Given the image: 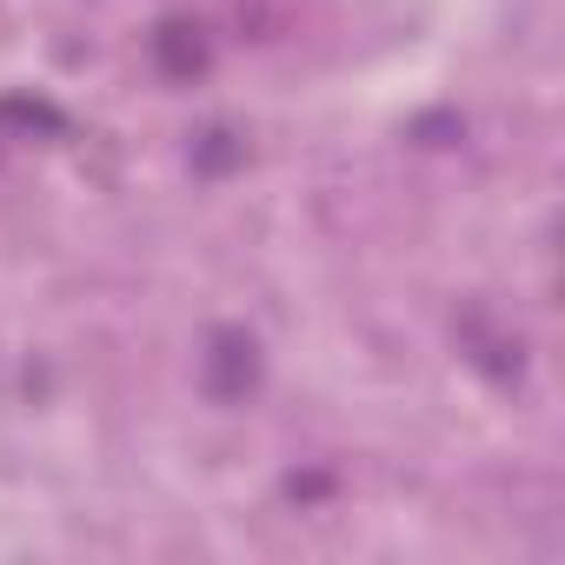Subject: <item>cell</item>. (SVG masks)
<instances>
[{"label": "cell", "mask_w": 565, "mask_h": 565, "mask_svg": "<svg viewBox=\"0 0 565 565\" xmlns=\"http://www.w3.org/2000/svg\"><path fill=\"white\" fill-rule=\"evenodd\" d=\"M259 373H266V360H259V340H253L246 327H213V333H206V353H200V386H206V399L239 406V399L259 393Z\"/></svg>", "instance_id": "6da1fadb"}, {"label": "cell", "mask_w": 565, "mask_h": 565, "mask_svg": "<svg viewBox=\"0 0 565 565\" xmlns=\"http://www.w3.org/2000/svg\"><path fill=\"white\" fill-rule=\"evenodd\" d=\"M452 333H459V353H466L486 380H519V373H525V340H519L492 307L472 300V307L452 320Z\"/></svg>", "instance_id": "7a4b0ae2"}, {"label": "cell", "mask_w": 565, "mask_h": 565, "mask_svg": "<svg viewBox=\"0 0 565 565\" xmlns=\"http://www.w3.org/2000/svg\"><path fill=\"white\" fill-rule=\"evenodd\" d=\"M0 120H14V127H47V134H61V107H47V100H0Z\"/></svg>", "instance_id": "5b68a950"}, {"label": "cell", "mask_w": 565, "mask_h": 565, "mask_svg": "<svg viewBox=\"0 0 565 565\" xmlns=\"http://www.w3.org/2000/svg\"><path fill=\"white\" fill-rule=\"evenodd\" d=\"M206 61H213V41H206L200 21H160V34H153V67H160L167 81H193V74H206Z\"/></svg>", "instance_id": "3957f363"}, {"label": "cell", "mask_w": 565, "mask_h": 565, "mask_svg": "<svg viewBox=\"0 0 565 565\" xmlns=\"http://www.w3.org/2000/svg\"><path fill=\"white\" fill-rule=\"evenodd\" d=\"M233 167H246V134H239V127H226V120L200 127V134H193V173L220 180V173H233Z\"/></svg>", "instance_id": "277c9868"}]
</instances>
